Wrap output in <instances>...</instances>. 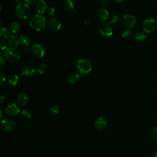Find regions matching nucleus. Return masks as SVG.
Here are the masks:
<instances>
[{"label":"nucleus","mask_w":157,"mask_h":157,"mask_svg":"<svg viewBox=\"0 0 157 157\" xmlns=\"http://www.w3.org/2000/svg\"><path fill=\"white\" fill-rule=\"evenodd\" d=\"M80 80V75L77 72H72L68 76V81L71 84L77 83Z\"/></svg>","instance_id":"18"},{"label":"nucleus","mask_w":157,"mask_h":157,"mask_svg":"<svg viewBox=\"0 0 157 157\" xmlns=\"http://www.w3.org/2000/svg\"><path fill=\"white\" fill-rule=\"evenodd\" d=\"M136 19L130 14H125L123 17V23L127 28H131L136 25Z\"/></svg>","instance_id":"11"},{"label":"nucleus","mask_w":157,"mask_h":157,"mask_svg":"<svg viewBox=\"0 0 157 157\" xmlns=\"http://www.w3.org/2000/svg\"><path fill=\"white\" fill-rule=\"evenodd\" d=\"M15 12L16 16L18 18L25 20L29 17L31 14V9L26 3H21L17 6Z\"/></svg>","instance_id":"4"},{"label":"nucleus","mask_w":157,"mask_h":157,"mask_svg":"<svg viewBox=\"0 0 157 157\" xmlns=\"http://www.w3.org/2000/svg\"><path fill=\"white\" fill-rule=\"evenodd\" d=\"M0 64H1V69L5 65V57H4V53H2V52L0 53Z\"/></svg>","instance_id":"31"},{"label":"nucleus","mask_w":157,"mask_h":157,"mask_svg":"<svg viewBox=\"0 0 157 157\" xmlns=\"http://www.w3.org/2000/svg\"><path fill=\"white\" fill-rule=\"evenodd\" d=\"M20 42L21 44L26 46V47H28L31 44V39L26 34L22 35L20 37Z\"/></svg>","instance_id":"22"},{"label":"nucleus","mask_w":157,"mask_h":157,"mask_svg":"<svg viewBox=\"0 0 157 157\" xmlns=\"http://www.w3.org/2000/svg\"><path fill=\"white\" fill-rule=\"evenodd\" d=\"M99 31L100 33L107 37H109L113 34V28L112 25L108 22L102 23L99 28Z\"/></svg>","instance_id":"7"},{"label":"nucleus","mask_w":157,"mask_h":157,"mask_svg":"<svg viewBox=\"0 0 157 157\" xmlns=\"http://www.w3.org/2000/svg\"><path fill=\"white\" fill-rule=\"evenodd\" d=\"M9 28L12 33L15 34L20 29V25L18 22L13 21L9 25Z\"/></svg>","instance_id":"20"},{"label":"nucleus","mask_w":157,"mask_h":157,"mask_svg":"<svg viewBox=\"0 0 157 157\" xmlns=\"http://www.w3.org/2000/svg\"><path fill=\"white\" fill-rule=\"evenodd\" d=\"M109 15V11L104 8L99 9L97 12V17L101 20H105L108 18Z\"/></svg>","instance_id":"17"},{"label":"nucleus","mask_w":157,"mask_h":157,"mask_svg":"<svg viewBox=\"0 0 157 157\" xmlns=\"http://www.w3.org/2000/svg\"><path fill=\"white\" fill-rule=\"evenodd\" d=\"M157 26L156 21L153 18H148L144 21L142 23V29L144 32L150 33L153 32Z\"/></svg>","instance_id":"6"},{"label":"nucleus","mask_w":157,"mask_h":157,"mask_svg":"<svg viewBox=\"0 0 157 157\" xmlns=\"http://www.w3.org/2000/svg\"><path fill=\"white\" fill-rule=\"evenodd\" d=\"M90 23V20L89 19H87L85 21V24L86 25H89Z\"/></svg>","instance_id":"38"},{"label":"nucleus","mask_w":157,"mask_h":157,"mask_svg":"<svg viewBox=\"0 0 157 157\" xmlns=\"http://www.w3.org/2000/svg\"><path fill=\"white\" fill-rule=\"evenodd\" d=\"M29 102V97L25 93H21L17 97V102L21 106H25Z\"/></svg>","instance_id":"15"},{"label":"nucleus","mask_w":157,"mask_h":157,"mask_svg":"<svg viewBox=\"0 0 157 157\" xmlns=\"http://www.w3.org/2000/svg\"><path fill=\"white\" fill-rule=\"evenodd\" d=\"M135 39L139 42H142L146 39V35L143 32H137L135 34Z\"/></svg>","instance_id":"26"},{"label":"nucleus","mask_w":157,"mask_h":157,"mask_svg":"<svg viewBox=\"0 0 157 157\" xmlns=\"http://www.w3.org/2000/svg\"><path fill=\"white\" fill-rule=\"evenodd\" d=\"M1 126L3 131L6 132H10L15 129L16 122L12 118H6L2 120Z\"/></svg>","instance_id":"5"},{"label":"nucleus","mask_w":157,"mask_h":157,"mask_svg":"<svg viewBox=\"0 0 157 157\" xmlns=\"http://www.w3.org/2000/svg\"><path fill=\"white\" fill-rule=\"evenodd\" d=\"M6 82V76L5 75L2 73V72H1L0 74V83L1 85H3Z\"/></svg>","instance_id":"33"},{"label":"nucleus","mask_w":157,"mask_h":157,"mask_svg":"<svg viewBox=\"0 0 157 157\" xmlns=\"http://www.w3.org/2000/svg\"><path fill=\"white\" fill-rule=\"evenodd\" d=\"M18 76L16 74H12L8 78L7 82L10 86H15L18 83Z\"/></svg>","instance_id":"19"},{"label":"nucleus","mask_w":157,"mask_h":157,"mask_svg":"<svg viewBox=\"0 0 157 157\" xmlns=\"http://www.w3.org/2000/svg\"><path fill=\"white\" fill-rule=\"evenodd\" d=\"M47 26L48 28L53 32L58 31L61 27V23L59 20L55 17H51L47 21Z\"/></svg>","instance_id":"9"},{"label":"nucleus","mask_w":157,"mask_h":157,"mask_svg":"<svg viewBox=\"0 0 157 157\" xmlns=\"http://www.w3.org/2000/svg\"><path fill=\"white\" fill-rule=\"evenodd\" d=\"M31 53L36 57L42 58L45 55V48L44 47L38 43L34 44L30 48Z\"/></svg>","instance_id":"8"},{"label":"nucleus","mask_w":157,"mask_h":157,"mask_svg":"<svg viewBox=\"0 0 157 157\" xmlns=\"http://www.w3.org/2000/svg\"><path fill=\"white\" fill-rule=\"evenodd\" d=\"M9 33L8 29L6 28V27H1L0 29V36L1 39H6L8 37V36H9Z\"/></svg>","instance_id":"24"},{"label":"nucleus","mask_w":157,"mask_h":157,"mask_svg":"<svg viewBox=\"0 0 157 157\" xmlns=\"http://www.w3.org/2000/svg\"><path fill=\"white\" fill-rule=\"evenodd\" d=\"M124 0H115V1H117V2H121L122 1H123Z\"/></svg>","instance_id":"41"},{"label":"nucleus","mask_w":157,"mask_h":157,"mask_svg":"<svg viewBox=\"0 0 157 157\" xmlns=\"http://www.w3.org/2000/svg\"><path fill=\"white\" fill-rule=\"evenodd\" d=\"M0 45H1V49L2 50H5V49H7V43L6 42L3 40V39H1V42H0Z\"/></svg>","instance_id":"32"},{"label":"nucleus","mask_w":157,"mask_h":157,"mask_svg":"<svg viewBox=\"0 0 157 157\" xmlns=\"http://www.w3.org/2000/svg\"><path fill=\"white\" fill-rule=\"evenodd\" d=\"M5 58L12 63H15L20 58V53L16 47H10L6 49L4 52Z\"/></svg>","instance_id":"2"},{"label":"nucleus","mask_w":157,"mask_h":157,"mask_svg":"<svg viewBox=\"0 0 157 157\" xmlns=\"http://www.w3.org/2000/svg\"><path fill=\"white\" fill-rule=\"evenodd\" d=\"M21 115L24 119H30L32 117L31 112L28 110H23L21 113Z\"/></svg>","instance_id":"27"},{"label":"nucleus","mask_w":157,"mask_h":157,"mask_svg":"<svg viewBox=\"0 0 157 157\" xmlns=\"http://www.w3.org/2000/svg\"><path fill=\"white\" fill-rule=\"evenodd\" d=\"M20 43L19 37L14 33L10 34L7 37V44L11 47H16Z\"/></svg>","instance_id":"13"},{"label":"nucleus","mask_w":157,"mask_h":157,"mask_svg":"<svg viewBox=\"0 0 157 157\" xmlns=\"http://www.w3.org/2000/svg\"><path fill=\"white\" fill-rule=\"evenodd\" d=\"M47 70V66L45 63H40L39 64L37 68H36V72L39 74H42L45 73Z\"/></svg>","instance_id":"23"},{"label":"nucleus","mask_w":157,"mask_h":157,"mask_svg":"<svg viewBox=\"0 0 157 157\" xmlns=\"http://www.w3.org/2000/svg\"><path fill=\"white\" fill-rule=\"evenodd\" d=\"M59 111V107L58 105H56V104L52 105L50 107V110H49L50 115H52L53 116L56 115V114H58Z\"/></svg>","instance_id":"25"},{"label":"nucleus","mask_w":157,"mask_h":157,"mask_svg":"<svg viewBox=\"0 0 157 157\" xmlns=\"http://www.w3.org/2000/svg\"><path fill=\"white\" fill-rule=\"evenodd\" d=\"M77 67L80 74L82 75L90 73L92 70V64L86 58H80L77 62Z\"/></svg>","instance_id":"3"},{"label":"nucleus","mask_w":157,"mask_h":157,"mask_svg":"<svg viewBox=\"0 0 157 157\" xmlns=\"http://www.w3.org/2000/svg\"><path fill=\"white\" fill-rule=\"evenodd\" d=\"M36 9L39 14L43 13L47 10V4L44 0H39L36 4Z\"/></svg>","instance_id":"16"},{"label":"nucleus","mask_w":157,"mask_h":157,"mask_svg":"<svg viewBox=\"0 0 157 157\" xmlns=\"http://www.w3.org/2000/svg\"><path fill=\"white\" fill-rule=\"evenodd\" d=\"M37 0H24V1L26 2V4H33L36 2Z\"/></svg>","instance_id":"35"},{"label":"nucleus","mask_w":157,"mask_h":157,"mask_svg":"<svg viewBox=\"0 0 157 157\" xmlns=\"http://www.w3.org/2000/svg\"><path fill=\"white\" fill-rule=\"evenodd\" d=\"M36 70L32 66H26L21 69V75L26 78L33 77L35 74Z\"/></svg>","instance_id":"14"},{"label":"nucleus","mask_w":157,"mask_h":157,"mask_svg":"<svg viewBox=\"0 0 157 157\" xmlns=\"http://www.w3.org/2000/svg\"><path fill=\"white\" fill-rule=\"evenodd\" d=\"M64 7L67 11L71 12L74 9V4L71 0H66L64 3Z\"/></svg>","instance_id":"21"},{"label":"nucleus","mask_w":157,"mask_h":157,"mask_svg":"<svg viewBox=\"0 0 157 157\" xmlns=\"http://www.w3.org/2000/svg\"><path fill=\"white\" fill-rule=\"evenodd\" d=\"M46 23L47 21L45 17L41 14L35 15L32 17L29 20L30 26L33 29L37 31L43 29L45 28Z\"/></svg>","instance_id":"1"},{"label":"nucleus","mask_w":157,"mask_h":157,"mask_svg":"<svg viewBox=\"0 0 157 157\" xmlns=\"http://www.w3.org/2000/svg\"><path fill=\"white\" fill-rule=\"evenodd\" d=\"M4 96H1V101H0L1 104H2L3 102H4Z\"/></svg>","instance_id":"37"},{"label":"nucleus","mask_w":157,"mask_h":157,"mask_svg":"<svg viewBox=\"0 0 157 157\" xmlns=\"http://www.w3.org/2000/svg\"><path fill=\"white\" fill-rule=\"evenodd\" d=\"M94 128L98 131H104L107 126V122L105 120L101 117H98L94 121Z\"/></svg>","instance_id":"12"},{"label":"nucleus","mask_w":157,"mask_h":157,"mask_svg":"<svg viewBox=\"0 0 157 157\" xmlns=\"http://www.w3.org/2000/svg\"><path fill=\"white\" fill-rule=\"evenodd\" d=\"M15 1L17 2L18 4H20L22 3V2H22V0H15Z\"/></svg>","instance_id":"39"},{"label":"nucleus","mask_w":157,"mask_h":157,"mask_svg":"<svg viewBox=\"0 0 157 157\" xmlns=\"http://www.w3.org/2000/svg\"><path fill=\"white\" fill-rule=\"evenodd\" d=\"M152 157H157V151H155V152L153 153Z\"/></svg>","instance_id":"40"},{"label":"nucleus","mask_w":157,"mask_h":157,"mask_svg":"<svg viewBox=\"0 0 157 157\" xmlns=\"http://www.w3.org/2000/svg\"><path fill=\"white\" fill-rule=\"evenodd\" d=\"M5 112L8 115L16 116L20 112V107L16 103H12L6 107Z\"/></svg>","instance_id":"10"},{"label":"nucleus","mask_w":157,"mask_h":157,"mask_svg":"<svg viewBox=\"0 0 157 157\" xmlns=\"http://www.w3.org/2000/svg\"><path fill=\"white\" fill-rule=\"evenodd\" d=\"M119 20H120V15L118 14H116L112 17L110 19V23L112 24H116L119 21Z\"/></svg>","instance_id":"28"},{"label":"nucleus","mask_w":157,"mask_h":157,"mask_svg":"<svg viewBox=\"0 0 157 157\" xmlns=\"http://www.w3.org/2000/svg\"><path fill=\"white\" fill-rule=\"evenodd\" d=\"M109 0H101V4L102 5L105 6L109 3Z\"/></svg>","instance_id":"36"},{"label":"nucleus","mask_w":157,"mask_h":157,"mask_svg":"<svg viewBox=\"0 0 157 157\" xmlns=\"http://www.w3.org/2000/svg\"><path fill=\"white\" fill-rule=\"evenodd\" d=\"M122 37L124 39H128L131 36V31L130 29H126L121 34Z\"/></svg>","instance_id":"30"},{"label":"nucleus","mask_w":157,"mask_h":157,"mask_svg":"<svg viewBox=\"0 0 157 157\" xmlns=\"http://www.w3.org/2000/svg\"><path fill=\"white\" fill-rule=\"evenodd\" d=\"M47 13L52 17H54L56 15V10L54 7H50L47 9Z\"/></svg>","instance_id":"29"},{"label":"nucleus","mask_w":157,"mask_h":157,"mask_svg":"<svg viewBox=\"0 0 157 157\" xmlns=\"http://www.w3.org/2000/svg\"><path fill=\"white\" fill-rule=\"evenodd\" d=\"M152 134L154 138L157 140V127H155L152 131Z\"/></svg>","instance_id":"34"}]
</instances>
